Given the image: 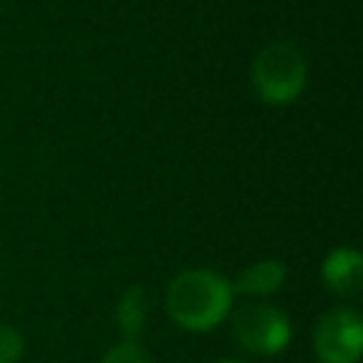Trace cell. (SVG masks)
<instances>
[{
	"label": "cell",
	"mask_w": 363,
	"mask_h": 363,
	"mask_svg": "<svg viewBox=\"0 0 363 363\" xmlns=\"http://www.w3.org/2000/svg\"><path fill=\"white\" fill-rule=\"evenodd\" d=\"M315 354L320 363H357L363 354V320L349 306L329 309L315 323Z\"/></svg>",
	"instance_id": "cell-4"
},
{
	"label": "cell",
	"mask_w": 363,
	"mask_h": 363,
	"mask_svg": "<svg viewBox=\"0 0 363 363\" xmlns=\"http://www.w3.org/2000/svg\"><path fill=\"white\" fill-rule=\"evenodd\" d=\"M164 306L182 329L210 332L227 318L233 306V286L213 269H184L167 284Z\"/></svg>",
	"instance_id": "cell-1"
},
{
	"label": "cell",
	"mask_w": 363,
	"mask_h": 363,
	"mask_svg": "<svg viewBox=\"0 0 363 363\" xmlns=\"http://www.w3.org/2000/svg\"><path fill=\"white\" fill-rule=\"evenodd\" d=\"M286 281V267L278 261V258H264L252 267H247L233 286V295H269V292H278Z\"/></svg>",
	"instance_id": "cell-6"
},
{
	"label": "cell",
	"mask_w": 363,
	"mask_h": 363,
	"mask_svg": "<svg viewBox=\"0 0 363 363\" xmlns=\"http://www.w3.org/2000/svg\"><path fill=\"white\" fill-rule=\"evenodd\" d=\"M221 363H238V360H221Z\"/></svg>",
	"instance_id": "cell-10"
},
{
	"label": "cell",
	"mask_w": 363,
	"mask_h": 363,
	"mask_svg": "<svg viewBox=\"0 0 363 363\" xmlns=\"http://www.w3.org/2000/svg\"><path fill=\"white\" fill-rule=\"evenodd\" d=\"M306 57L303 51L289 40L267 43L250 68V79L255 94L267 105H289L295 102L306 88Z\"/></svg>",
	"instance_id": "cell-2"
},
{
	"label": "cell",
	"mask_w": 363,
	"mask_h": 363,
	"mask_svg": "<svg viewBox=\"0 0 363 363\" xmlns=\"http://www.w3.org/2000/svg\"><path fill=\"white\" fill-rule=\"evenodd\" d=\"M23 357V337L14 326H0V363H17Z\"/></svg>",
	"instance_id": "cell-9"
},
{
	"label": "cell",
	"mask_w": 363,
	"mask_h": 363,
	"mask_svg": "<svg viewBox=\"0 0 363 363\" xmlns=\"http://www.w3.org/2000/svg\"><path fill=\"white\" fill-rule=\"evenodd\" d=\"M145 318H147V295L142 286L133 284L125 289V295L119 298V306H116V323H119L125 340H136V335L145 326Z\"/></svg>",
	"instance_id": "cell-7"
},
{
	"label": "cell",
	"mask_w": 363,
	"mask_h": 363,
	"mask_svg": "<svg viewBox=\"0 0 363 363\" xmlns=\"http://www.w3.org/2000/svg\"><path fill=\"white\" fill-rule=\"evenodd\" d=\"M233 335L252 354H281L289 343V318L269 303H247L233 315Z\"/></svg>",
	"instance_id": "cell-3"
},
{
	"label": "cell",
	"mask_w": 363,
	"mask_h": 363,
	"mask_svg": "<svg viewBox=\"0 0 363 363\" xmlns=\"http://www.w3.org/2000/svg\"><path fill=\"white\" fill-rule=\"evenodd\" d=\"M102 363H150V357L139 340H122L102 357Z\"/></svg>",
	"instance_id": "cell-8"
},
{
	"label": "cell",
	"mask_w": 363,
	"mask_h": 363,
	"mask_svg": "<svg viewBox=\"0 0 363 363\" xmlns=\"http://www.w3.org/2000/svg\"><path fill=\"white\" fill-rule=\"evenodd\" d=\"M320 275L335 295L352 298L363 289V255L352 247H335L323 258Z\"/></svg>",
	"instance_id": "cell-5"
}]
</instances>
